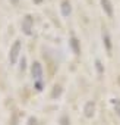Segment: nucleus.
Segmentation results:
<instances>
[{"mask_svg":"<svg viewBox=\"0 0 120 125\" xmlns=\"http://www.w3.org/2000/svg\"><path fill=\"white\" fill-rule=\"evenodd\" d=\"M21 49H22V43H21L19 40H16V41L13 43V46L10 47V52H9V60H10V63H16Z\"/></svg>","mask_w":120,"mask_h":125,"instance_id":"1","label":"nucleus"},{"mask_svg":"<svg viewBox=\"0 0 120 125\" xmlns=\"http://www.w3.org/2000/svg\"><path fill=\"white\" fill-rule=\"evenodd\" d=\"M32 27H34V19L31 15H26L25 19L22 21V30L26 35H31L32 34Z\"/></svg>","mask_w":120,"mask_h":125,"instance_id":"2","label":"nucleus"},{"mask_svg":"<svg viewBox=\"0 0 120 125\" xmlns=\"http://www.w3.org/2000/svg\"><path fill=\"white\" fill-rule=\"evenodd\" d=\"M31 74H32V78L34 80H41V77H43V66H41V63L40 62H34L32 63V66H31Z\"/></svg>","mask_w":120,"mask_h":125,"instance_id":"3","label":"nucleus"},{"mask_svg":"<svg viewBox=\"0 0 120 125\" xmlns=\"http://www.w3.org/2000/svg\"><path fill=\"white\" fill-rule=\"evenodd\" d=\"M94 112H95V103L94 102H86L85 106H84V115L86 118H92Z\"/></svg>","mask_w":120,"mask_h":125,"instance_id":"4","label":"nucleus"},{"mask_svg":"<svg viewBox=\"0 0 120 125\" xmlns=\"http://www.w3.org/2000/svg\"><path fill=\"white\" fill-rule=\"evenodd\" d=\"M101 6H103L104 12L107 13V16H113V5L110 0H101Z\"/></svg>","mask_w":120,"mask_h":125,"instance_id":"5","label":"nucleus"},{"mask_svg":"<svg viewBox=\"0 0 120 125\" xmlns=\"http://www.w3.org/2000/svg\"><path fill=\"white\" fill-rule=\"evenodd\" d=\"M60 9H62V15H63V16H69V15H70V12H72L70 3L68 2V0H65V2L62 3V6H60Z\"/></svg>","mask_w":120,"mask_h":125,"instance_id":"6","label":"nucleus"},{"mask_svg":"<svg viewBox=\"0 0 120 125\" xmlns=\"http://www.w3.org/2000/svg\"><path fill=\"white\" fill-rule=\"evenodd\" d=\"M103 40H104L105 49L110 52V50H111V41H110V37H108V34H107V32H104V34H103Z\"/></svg>","mask_w":120,"mask_h":125,"instance_id":"7","label":"nucleus"},{"mask_svg":"<svg viewBox=\"0 0 120 125\" xmlns=\"http://www.w3.org/2000/svg\"><path fill=\"white\" fill-rule=\"evenodd\" d=\"M70 46H72V49L75 50V53H76V54H79V52H81V50H79V43H78V40H76V38H72V40H70Z\"/></svg>","mask_w":120,"mask_h":125,"instance_id":"8","label":"nucleus"},{"mask_svg":"<svg viewBox=\"0 0 120 125\" xmlns=\"http://www.w3.org/2000/svg\"><path fill=\"white\" fill-rule=\"evenodd\" d=\"M111 103L114 104V110H116V113L120 116V99H111Z\"/></svg>","mask_w":120,"mask_h":125,"instance_id":"9","label":"nucleus"},{"mask_svg":"<svg viewBox=\"0 0 120 125\" xmlns=\"http://www.w3.org/2000/svg\"><path fill=\"white\" fill-rule=\"evenodd\" d=\"M95 68H97L98 74H103V72H104V66H103V63H101V60H100V59L95 60Z\"/></svg>","mask_w":120,"mask_h":125,"instance_id":"10","label":"nucleus"},{"mask_svg":"<svg viewBox=\"0 0 120 125\" xmlns=\"http://www.w3.org/2000/svg\"><path fill=\"white\" fill-rule=\"evenodd\" d=\"M60 122H62V125H69V118L66 115H63L62 119H60Z\"/></svg>","mask_w":120,"mask_h":125,"instance_id":"11","label":"nucleus"},{"mask_svg":"<svg viewBox=\"0 0 120 125\" xmlns=\"http://www.w3.org/2000/svg\"><path fill=\"white\" fill-rule=\"evenodd\" d=\"M28 125H38V124H37V119H35V118H29Z\"/></svg>","mask_w":120,"mask_h":125,"instance_id":"12","label":"nucleus"},{"mask_svg":"<svg viewBox=\"0 0 120 125\" xmlns=\"http://www.w3.org/2000/svg\"><path fill=\"white\" fill-rule=\"evenodd\" d=\"M35 87H37V90H43V83H41V80H38V81H37Z\"/></svg>","mask_w":120,"mask_h":125,"instance_id":"13","label":"nucleus"},{"mask_svg":"<svg viewBox=\"0 0 120 125\" xmlns=\"http://www.w3.org/2000/svg\"><path fill=\"white\" fill-rule=\"evenodd\" d=\"M21 69L22 71L25 69V57H22V60H21Z\"/></svg>","mask_w":120,"mask_h":125,"instance_id":"14","label":"nucleus"},{"mask_svg":"<svg viewBox=\"0 0 120 125\" xmlns=\"http://www.w3.org/2000/svg\"><path fill=\"white\" fill-rule=\"evenodd\" d=\"M34 3H37V5H40V3H43V0H34Z\"/></svg>","mask_w":120,"mask_h":125,"instance_id":"15","label":"nucleus"},{"mask_svg":"<svg viewBox=\"0 0 120 125\" xmlns=\"http://www.w3.org/2000/svg\"><path fill=\"white\" fill-rule=\"evenodd\" d=\"M10 3L12 5H18V0H10Z\"/></svg>","mask_w":120,"mask_h":125,"instance_id":"16","label":"nucleus"}]
</instances>
